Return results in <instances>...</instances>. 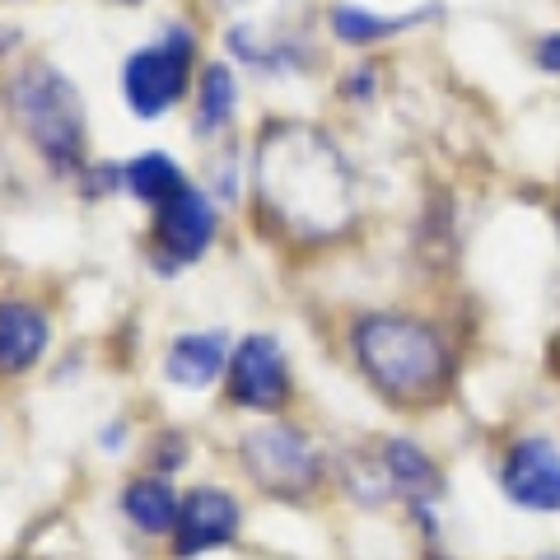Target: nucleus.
<instances>
[{"label": "nucleus", "instance_id": "nucleus-6", "mask_svg": "<svg viewBox=\"0 0 560 560\" xmlns=\"http://www.w3.org/2000/svg\"><path fill=\"white\" fill-rule=\"evenodd\" d=\"M500 490L523 514H560V444L551 434H523L504 448Z\"/></svg>", "mask_w": 560, "mask_h": 560}, {"label": "nucleus", "instance_id": "nucleus-11", "mask_svg": "<svg viewBox=\"0 0 560 560\" xmlns=\"http://www.w3.org/2000/svg\"><path fill=\"white\" fill-rule=\"evenodd\" d=\"M47 350V318L43 308L0 300V374H24Z\"/></svg>", "mask_w": 560, "mask_h": 560}, {"label": "nucleus", "instance_id": "nucleus-10", "mask_svg": "<svg viewBox=\"0 0 560 560\" xmlns=\"http://www.w3.org/2000/svg\"><path fill=\"white\" fill-rule=\"evenodd\" d=\"M215 206H210L206 191L183 187L168 206H160V224H154V238L168 253V261H201L206 248L215 243Z\"/></svg>", "mask_w": 560, "mask_h": 560}, {"label": "nucleus", "instance_id": "nucleus-16", "mask_svg": "<svg viewBox=\"0 0 560 560\" xmlns=\"http://www.w3.org/2000/svg\"><path fill=\"white\" fill-rule=\"evenodd\" d=\"M238 108V90H234V75H230V66H206L201 70V94H197V127L201 131H215L224 127V121L234 117Z\"/></svg>", "mask_w": 560, "mask_h": 560}, {"label": "nucleus", "instance_id": "nucleus-12", "mask_svg": "<svg viewBox=\"0 0 560 560\" xmlns=\"http://www.w3.org/2000/svg\"><path fill=\"white\" fill-rule=\"evenodd\" d=\"M224 370H230V346L220 331H187L164 355V374L178 388H210Z\"/></svg>", "mask_w": 560, "mask_h": 560}, {"label": "nucleus", "instance_id": "nucleus-5", "mask_svg": "<svg viewBox=\"0 0 560 560\" xmlns=\"http://www.w3.org/2000/svg\"><path fill=\"white\" fill-rule=\"evenodd\" d=\"M191 33L168 28L160 43L136 47L127 66H121V98L136 117H164L173 103L187 94L191 75Z\"/></svg>", "mask_w": 560, "mask_h": 560}, {"label": "nucleus", "instance_id": "nucleus-18", "mask_svg": "<svg viewBox=\"0 0 560 560\" xmlns=\"http://www.w3.org/2000/svg\"><path fill=\"white\" fill-rule=\"evenodd\" d=\"M537 560H560V551H547V556H537Z\"/></svg>", "mask_w": 560, "mask_h": 560}, {"label": "nucleus", "instance_id": "nucleus-9", "mask_svg": "<svg viewBox=\"0 0 560 560\" xmlns=\"http://www.w3.org/2000/svg\"><path fill=\"white\" fill-rule=\"evenodd\" d=\"M238 523H243V514H238V500L230 495V490L201 486V490H191V495L178 504V523H173V551H178L183 560L220 551V547H230V541L238 537Z\"/></svg>", "mask_w": 560, "mask_h": 560}, {"label": "nucleus", "instance_id": "nucleus-4", "mask_svg": "<svg viewBox=\"0 0 560 560\" xmlns=\"http://www.w3.org/2000/svg\"><path fill=\"white\" fill-rule=\"evenodd\" d=\"M238 453L248 477L276 500H308L323 481V453L294 425H257Z\"/></svg>", "mask_w": 560, "mask_h": 560}, {"label": "nucleus", "instance_id": "nucleus-7", "mask_svg": "<svg viewBox=\"0 0 560 560\" xmlns=\"http://www.w3.org/2000/svg\"><path fill=\"white\" fill-rule=\"evenodd\" d=\"M360 477H374L364 500L397 495V500L416 504V510L440 500V463L411 440H378L370 448V458L360 463Z\"/></svg>", "mask_w": 560, "mask_h": 560}, {"label": "nucleus", "instance_id": "nucleus-13", "mask_svg": "<svg viewBox=\"0 0 560 560\" xmlns=\"http://www.w3.org/2000/svg\"><path fill=\"white\" fill-rule=\"evenodd\" d=\"M434 10H416V14H374V10H360V5H337L331 10V33L346 43V47H374V43H388L397 33L420 28Z\"/></svg>", "mask_w": 560, "mask_h": 560}, {"label": "nucleus", "instance_id": "nucleus-2", "mask_svg": "<svg viewBox=\"0 0 560 560\" xmlns=\"http://www.w3.org/2000/svg\"><path fill=\"white\" fill-rule=\"evenodd\" d=\"M350 350L364 383L393 407H430L453 383V350L416 313H364L350 323Z\"/></svg>", "mask_w": 560, "mask_h": 560}, {"label": "nucleus", "instance_id": "nucleus-3", "mask_svg": "<svg viewBox=\"0 0 560 560\" xmlns=\"http://www.w3.org/2000/svg\"><path fill=\"white\" fill-rule=\"evenodd\" d=\"M10 113L28 136V145L43 154L51 168L84 164V103L57 66L24 61L10 80Z\"/></svg>", "mask_w": 560, "mask_h": 560}, {"label": "nucleus", "instance_id": "nucleus-14", "mask_svg": "<svg viewBox=\"0 0 560 560\" xmlns=\"http://www.w3.org/2000/svg\"><path fill=\"white\" fill-rule=\"evenodd\" d=\"M178 495H173V486L160 481V477H140L131 481L127 490H121V510H127V518L136 523L140 533H168L173 523H178Z\"/></svg>", "mask_w": 560, "mask_h": 560}, {"label": "nucleus", "instance_id": "nucleus-1", "mask_svg": "<svg viewBox=\"0 0 560 560\" xmlns=\"http://www.w3.org/2000/svg\"><path fill=\"white\" fill-rule=\"evenodd\" d=\"M257 206L276 234L294 243H331L355 224V168L323 127L276 121L253 154Z\"/></svg>", "mask_w": 560, "mask_h": 560}, {"label": "nucleus", "instance_id": "nucleus-17", "mask_svg": "<svg viewBox=\"0 0 560 560\" xmlns=\"http://www.w3.org/2000/svg\"><path fill=\"white\" fill-rule=\"evenodd\" d=\"M533 61L547 70V75H560V33H541L533 47Z\"/></svg>", "mask_w": 560, "mask_h": 560}, {"label": "nucleus", "instance_id": "nucleus-19", "mask_svg": "<svg viewBox=\"0 0 560 560\" xmlns=\"http://www.w3.org/2000/svg\"><path fill=\"white\" fill-rule=\"evenodd\" d=\"M230 5H257V0H230Z\"/></svg>", "mask_w": 560, "mask_h": 560}, {"label": "nucleus", "instance_id": "nucleus-8", "mask_svg": "<svg viewBox=\"0 0 560 560\" xmlns=\"http://www.w3.org/2000/svg\"><path fill=\"white\" fill-rule=\"evenodd\" d=\"M230 393H234L238 407H248V411L285 407V397H290V364H285V350H280L276 337H267V331H253V337L238 341V350L230 355Z\"/></svg>", "mask_w": 560, "mask_h": 560}, {"label": "nucleus", "instance_id": "nucleus-15", "mask_svg": "<svg viewBox=\"0 0 560 560\" xmlns=\"http://www.w3.org/2000/svg\"><path fill=\"white\" fill-rule=\"evenodd\" d=\"M121 183H127L131 197L145 201V206H168L187 187L178 160H168V154H160V150H150V154H140V160H131L127 168H121Z\"/></svg>", "mask_w": 560, "mask_h": 560}]
</instances>
